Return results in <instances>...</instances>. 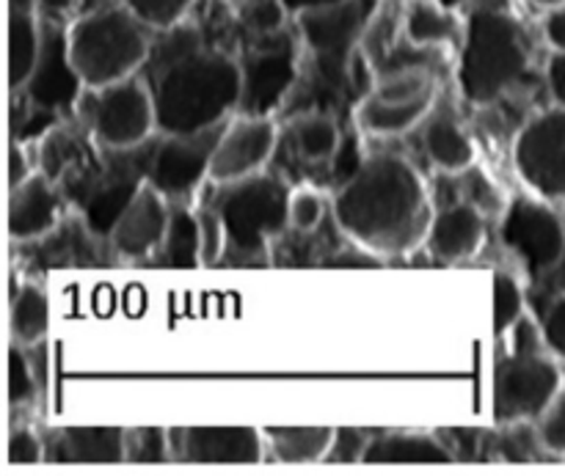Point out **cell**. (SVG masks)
<instances>
[{"mask_svg":"<svg viewBox=\"0 0 565 476\" xmlns=\"http://www.w3.org/2000/svg\"><path fill=\"white\" fill-rule=\"evenodd\" d=\"M563 391V372L550 350L508 353L494 367V422H539Z\"/></svg>","mask_w":565,"mask_h":476,"instance_id":"9c48e42d","label":"cell"},{"mask_svg":"<svg viewBox=\"0 0 565 476\" xmlns=\"http://www.w3.org/2000/svg\"><path fill=\"white\" fill-rule=\"evenodd\" d=\"M436 97H439V91L425 94V97L412 99V102L392 105L364 94L356 102V108H353V125H356L364 136L373 138L406 136L414 127L425 125V119L434 113Z\"/></svg>","mask_w":565,"mask_h":476,"instance_id":"cb8c5ba5","label":"cell"},{"mask_svg":"<svg viewBox=\"0 0 565 476\" xmlns=\"http://www.w3.org/2000/svg\"><path fill=\"white\" fill-rule=\"evenodd\" d=\"M441 3H447V6H452V9H458V6H461L463 0H441Z\"/></svg>","mask_w":565,"mask_h":476,"instance_id":"681fc988","label":"cell"},{"mask_svg":"<svg viewBox=\"0 0 565 476\" xmlns=\"http://www.w3.org/2000/svg\"><path fill=\"white\" fill-rule=\"evenodd\" d=\"M125 457L127 463H169L171 461L169 428H127Z\"/></svg>","mask_w":565,"mask_h":476,"instance_id":"1f68e13d","label":"cell"},{"mask_svg":"<svg viewBox=\"0 0 565 476\" xmlns=\"http://www.w3.org/2000/svg\"><path fill=\"white\" fill-rule=\"evenodd\" d=\"M241 64V105L243 116H276L287 108V99L301 80V36L298 28H281L274 33L241 31L237 47Z\"/></svg>","mask_w":565,"mask_h":476,"instance_id":"52a82bcc","label":"cell"},{"mask_svg":"<svg viewBox=\"0 0 565 476\" xmlns=\"http://www.w3.org/2000/svg\"><path fill=\"white\" fill-rule=\"evenodd\" d=\"M127 428H53L44 435V463H127Z\"/></svg>","mask_w":565,"mask_h":476,"instance_id":"ffe728a7","label":"cell"},{"mask_svg":"<svg viewBox=\"0 0 565 476\" xmlns=\"http://www.w3.org/2000/svg\"><path fill=\"white\" fill-rule=\"evenodd\" d=\"M456 461L445 439L434 433H408V430H386L370 435L364 450V466H447Z\"/></svg>","mask_w":565,"mask_h":476,"instance_id":"44dd1931","label":"cell"},{"mask_svg":"<svg viewBox=\"0 0 565 476\" xmlns=\"http://www.w3.org/2000/svg\"><path fill=\"white\" fill-rule=\"evenodd\" d=\"M279 147V125L274 116L235 113L224 125L210 163V182H235L268 169Z\"/></svg>","mask_w":565,"mask_h":476,"instance_id":"5bb4252c","label":"cell"},{"mask_svg":"<svg viewBox=\"0 0 565 476\" xmlns=\"http://www.w3.org/2000/svg\"><path fill=\"white\" fill-rule=\"evenodd\" d=\"M320 268H331V270H375V268H384V259L375 257L373 251H367V248L356 246V242H351V246L340 248V251H334L331 257H326L323 262H320Z\"/></svg>","mask_w":565,"mask_h":476,"instance_id":"60d3db41","label":"cell"},{"mask_svg":"<svg viewBox=\"0 0 565 476\" xmlns=\"http://www.w3.org/2000/svg\"><path fill=\"white\" fill-rule=\"evenodd\" d=\"M171 220V202L158 191L154 185H143L136 193L125 213L116 220L114 231H110L108 242L121 259H141L154 257V251L163 242L166 231H169Z\"/></svg>","mask_w":565,"mask_h":476,"instance_id":"ac0fdd59","label":"cell"},{"mask_svg":"<svg viewBox=\"0 0 565 476\" xmlns=\"http://www.w3.org/2000/svg\"><path fill=\"white\" fill-rule=\"evenodd\" d=\"M530 39L505 6L478 3L467 14L463 44L458 50V91L469 105H494L530 72Z\"/></svg>","mask_w":565,"mask_h":476,"instance_id":"3957f363","label":"cell"},{"mask_svg":"<svg viewBox=\"0 0 565 476\" xmlns=\"http://www.w3.org/2000/svg\"><path fill=\"white\" fill-rule=\"evenodd\" d=\"M546 88L552 94V102L565 108V50H552L546 61Z\"/></svg>","mask_w":565,"mask_h":476,"instance_id":"ee69618b","label":"cell"},{"mask_svg":"<svg viewBox=\"0 0 565 476\" xmlns=\"http://www.w3.org/2000/svg\"><path fill=\"white\" fill-rule=\"evenodd\" d=\"M138 75L149 86L158 132H199L226 125L241 105V64L193 22L154 31Z\"/></svg>","mask_w":565,"mask_h":476,"instance_id":"6da1fadb","label":"cell"},{"mask_svg":"<svg viewBox=\"0 0 565 476\" xmlns=\"http://www.w3.org/2000/svg\"><path fill=\"white\" fill-rule=\"evenodd\" d=\"M467 17L441 0H403V36L419 50H461Z\"/></svg>","mask_w":565,"mask_h":476,"instance_id":"7402d4cb","label":"cell"},{"mask_svg":"<svg viewBox=\"0 0 565 476\" xmlns=\"http://www.w3.org/2000/svg\"><path fill=\"white\" fill-rule=\"evenodd\" d=\"M154 31L125 3H105L75 17L66 28V47L86 86H108L141 72Z\"/></svg>","mask_w":565,"mask_h":476,"instance_id":"8992f818","label":"cell"},{"mask_svg":"<svg viewBox=\"0 0 565 476\" xmlns=\"http://www.w3.org/2000/svg\"><path fill=\"white\" fill-rule=\"evenodd\" d=\"M75 121L103 149H132L158 132V116L141 75L86 86L75 108Z\"/></svg>","mask_w":565,"mask_h":476,"instance_id":"ba28073f","label":"cell"},{"mask_svg":"<svg viewBox=\"0 0 565 476\" xmlns=\"http://www.w3.org/2000/svg\"><path fill=\"white\" fill-rule=\"evenodd\" d=\"M44 22V44L39 64L33 69L31 80L20 88L25 99L36 108L53 110L58 116H75L77 99L86 91V83L77 75L75 64L66 47V25L64 22Z\"/></svg>","mask_w":565,"mask_h":476,"instance_id":"9a60e30c","label":"cell"},{"mask_svg":"<svg viewBox=\"0 0 565 476\" xmlns=\"http://www.w3.org/2000/svg\"><path fill=\"white\" fill-rule=\"evenodd\" d=\"M47 461L44 435L31 428H11L6 435V463L9 466H39Z\"/></svg>","mask_w":565,"mask_h":476,"instance_id":"74e56055","label":"cell"},{"mask_svg":"<svg viewBox=\"0 0 565 476\" xmlns=\"http://www.w3.org/2000/svg\"><path fill=\"white\" fill-rule=\"evenodd\" d=\"M147 160L149 141L132 149H108L99 174L72 198L70 207L99 240H108L127 204L147 185Z\"/></svg>","mask_w":565,"mask_h":476,"instance_id":"30bf717a","label":"cell"},{"mask_svg":"<svg viewBox=\"0 0 565 476\" xmlns=\"http://www.w3.org/2000/svg\"><path fill=\"white\" fill-rule=\"evenodd\" d=\"M541 33H544L550 50H565V0L546 9L544 20H541Z\"/></svg>","mask_w":565,"mask_h":476,"instance_id":"7bdbcfd3","label":"cell"},{"mask_svg":"<svg viewBox=\"0 0 565 476\" xmlns=\"http://www.w3.org/2000/svg\"><path fill=\"white\" fill-rule=\"evenodd\" d=\"M226 229V253L243 268H265L270 242L290 226V187L285 180L259 171L235 182H210L202 193Z\"/></svg>","mask_w":565,"mask_h":476,"instance_id":"5b68a950","label":"cell"},{"mask_svg":"<svg viewBox=\"0 0 565 476\" xmlns=\"http://www.w3.org/2000/svg\"><path fill=\"white\" fill-rule=\"evenodd\" d=\"M268 455L279 463L303 466L329 457L334 428H265Z\"/></svg>","mask_w":565,"mask_h":476,"instance_id":"83f0119b","label":"cell"},{"mask_svg":"<svg viewBox=\"0 0 565 476\" xmlns=\"http://www.w3.org/2000/svg\"><path fill=\"white\" fill-rule=\"evenodd\" d=\"M370 444V435L356 428H334V441L326 461L329 463H362L364 450Z\"/></svg>","mask_w":565,"mask_h":476,"instance_id":"ab89813d","label":"cell"},{"mask_svg":"<svg viewBox=\"0 0 565 476\" xmlns=\"http://www.w3.org/2000/svg\"><path fill=\"white\" fill-rule=\"evenodd\" d=\"M226 3H241V0H226Z\"/></svg>","mask_w":565,"mask_h":476,"instance_id":"f907efd6","label":"cell"},{"mask_svg":"<svg viewBox=\"0 0 565 476\" xmlns=\"http://www.w3.org/2000/svg\"><path fill=\"white\" fill-rule=\"evenodd\" d=\"M33 174H36V169L31 163V154H28V143L9 138V187L22 185Z\"/></svg>","mask_w":565,"mask_h":476,"instance_id":"b9f144b4","label":"cell"},{"mask_svg":"<svg viewBox=\"0 0 565 476\" xmlns=\"http://www.w3.org/2000/svg\"><path fill=\"white\" fill-rule=\"evenodd\" d=\"M281 3L287 6V11H290L292 17H298V14H301V11H309V9H320V6L340 3V0H281Z\"/></svg>","mask_w":565,"mask_h":476,"instance_id":"bcb514c9","label":"cell"},{"mask_svg":"<svg viewBox=\"0 0 565 476\" xmlns=\"http://www.w3.org/2000/svg\"><path fill=\"white\" fill-rule=\"evenodd\" d=\"M500 240L530 275H546L565 259V229L546 204L513 198L502 209Z\"/></svg>","mask_w":565,"mask_h":476,"instance_id":"4fadbf2b","label":"cell"},{"mask_svg":"<svg viewBox=\"0 0 565 476\" xmlns=\"http://www.w3.org/2000/svg\"><path fill=\"white\" fill-rule=\"evenodd\" d=\"M513 165L530 191L546 202H565V108L552 105L519 130Z\"/></svg>","mask_w":565,"mask_h":476,"instance_id":"7c38bea8","label":"cell"},{"mask_svg":"<svg viewBox=\"0 0 565 476\" xmlns=\"http://www.w3.org/2000/svg\"><path fill=\"white\" fill-rule=\"evenodd\" d=\"M329 213V198L320 187L315 185H301L290 191V229L309 235V231L318 229L326 220Z\"/></svg>","mask_w":565,"mask_h":476,"instance_id":"836d02e7","label":"cell"},{"mask_svg":"<svg viewBox=\"0 0 565 476\" xmlns=\"http://www.w3.org/2000/svg\"><path fill=\"white\" fill-rule=\"evenodd\" d=\"M171 461L213 466H257L268 455L257 428H169Z\"/></svg>","mask_w":565,"mask_h":476,"instance_id":"2e32d148","label":"cell"},{"mask_svg":"<svg viewBox=\"0 0 565 476\" xmlns=\"http://www.w3.org/2000/svg\"><path fill=\"white\" fill-rule=\"evenodd\" d=\"M224 125L199 132H154L149 138L147 182L169 202H185L210 182V163Z\"/></svg>","mask_w":565,"mask_h":476,"instance_id":"8fae6325","label":"cell"},{"mask_svg":"<svg viewBox=\"0 0 565 476\" xmlns=\"http://www.w3.org/2000/svg\"><path fill=\"white\" fill-rule=\"evenodd\" d=\"M379 9L381 0H340L296 17L303 50L301 75H309L307 94L329 99V113H334L340 99H353L364 33Z\"/></svg>","mask_w":565,"mask_h":476,"instance_id":"277c9868","label":"cell"},{"mask_svg":"<svg viewBox=\"0 0 565 476\" xmlns=\"http://www.w3.org/2000/svg\"><path fill=\"white\" fill-rule=\"evenodd\" d=\"M50 301L39 284H22L11 290L9 301V334L11 342L22 347H36L47 336Z\"/></svg>","mask_w":565,"mask_h":476,"instance_id":"f1b7e54d","label":"cell"},{"mask_svg":"<svg viewBox=\"0 0 565 476\" xmlns=\"http://www.w3.org/2000/svg\"><path fill=\"white\" fill-rule=\"evenodd\" d=\"M28 347L9 342V408H25L36 400L39 380L33 372L31 361H28Z\"/></svg>","mask_w":565,"mask_h":476,"instance_id":"e575fe53","label":"cell"},{"mask_svg":"<svg viewBox=\"0 0 565 476\" xmlns=\"http://www.w3.org/2000/svg\"><path fill=\"white\" fill-rule=\"evenodd\" d=\"M486 246V213L472 202H456L439 209L430 220L425 248L439 262L458 264L478 257Z\"/></svg>","mask_w":565,"mask_h":476,"instance_id":"d6986e66","label":"cell"},{"mask_svg":"<svg viewBox=\"0 0 565 476\" xmlns=\"http://www.w3.org/2000/svg\"><path fill=\"white\" fill-rule=\"evenodd\" d=\"M290 132L303 163H326L340 154L342 127L329 110H301L292 116Z\"/></svg>","mask_w":565,"mask_h":476,"instance_id":"4316f807","label":"cell"},{"mask_svg":"<svg viewBox=\"0 0 565 476\" xmlns=\"http://www.w3.org/2000/svg\"><path fill=\"white\" fill-rule=\"evenodd\" d=\"M331 215L348 240L386 262L425 246L436 209L423 174L401 154L379 152L337 187Z\"/></svg>","mask_w":565,"mask_h":476,"instance_id":"7a4b0ae2","label":"cell"},{"mask_svg":"<svg viewBox=\"0 0 565 476\" xmlns=\"http://www.w3.org/2000/svg\"><path fill=\"white\" fill-rule=\"evenodd\" d=\"M44 44V22L33 6H9V91L31 80Z\"/></svg>","mask_w":565,"mask_h":476,"instance_id":"d4e9b609","label":"cell"},{"mask_svg":"<svg viewBox=\"0 0 565 476\" xmlns=\"http://www.w3.org/2000/svg\"><path fill=\"white\" fill-rule=\"evenodd\" d=\"M539 323L541 334H544L546 350L565 361V292H561V295L546 306V312L541 314Z\"/></svg>","mask_w":565,"mask_h":476,"instance_id":"f35d334b","label":"cell"},{"mask_svg":"<svg viewBox=\"0 0 565 476\" xmlns=\"http://www.w3.org/2000/svg\"><path fill=\"white\" fill-rule=\"evenodd\" d=\"M522 317H527V292L524 284L519 281V275L500 270L494 275V336L502 339L508 336V331L519 323Z\"/></svg>","mask_w":565,"mask_h":476,"instance_id":"f546056e","label":"cell"},{"mask_svg":"<svg viewBox=\"0 0 565 476\" xmlns=\"http://www.w3.org/2000/svg\"><path fill=\"white\" fill-rule=\"evenodd\" d=\"M425 154L441 174H467L478 163V147L472 136L461 127L452 110L434 108V113L425 119Z\"/></svg>","mask_w":565,"mask_h":476,"instance_id":"603a6c76","label":"cell"},{"mask_svg":"<svg viewBox=\"0 0 565 476\" xmlns=\"http://www.w3.org/2000/svg\"><path fill=\"white\" fill-rule=\"evenodd\" d=\"M9 6H33V0H9Z\"/></svg>","mask_w":565,"mask_h":476,"instance_id":"c3c4849f","label":"cell"},{"mask_svg":"<svg viewBox=\"0 0 565 476\" xmlns=\"http://www.w3.org/2000/svg\"><path fill=\"white\" fill-rule=\"evenodd\" d=\"M77 6H81V0H33V9L39 11V17L50 22H64Z\"/></svg>","mask_w":565,"mask_h":476,"instance_id":"f6af8a7d","label":"cell"},{"mask_svg":"<svg viewBox=\"0 0 565 476\" xmlns=\"http://www.w3.org/2000/svg\"><path fill=\"white\" fill-rule=\"evenodd\" d=\"M539 446L555 457H565V386L561 394L552 400V405L535 422Z\"/></svg>","mask_w":565,"mask_h":476,"instance_id":"8d00e7d4","label":"cell"},{"mask_svg":"<svg viewBox=\"0 0 565 476\" xmlns=\"http://www.w3.org/2000/svg\"><path fill=\"white\" fill-rule=\"evenodd\" d=\"M70 209L64 191L44 171L28 176L22 185L9 187V213L6 226L14 242H39L53 235Z\"/></svg>","mask_w":565,"mask_h":476,"instance_id":"e0dca14e","label":"cell"},{"mask_svg":"<svg viewBox=\"0 0 565 476\" xmlns=\"http://www.w3.org/2000/svg\"><path fill=\"white\" fill-rule=\"evenodd\" d=\"M530 3H535V6H541V9H552V6H557V3H563V0H530Z\"/></svg>","mask_w":565,"mask_h":476,"instance_id":"7dc6e473","label":"cell"},{"mask_svg":"<svg viewBox=\"0 0 565 476\" xmlns=\"http://www.w3.org/2000/svg\"><path fill=\"white\" fill-rule=\"evenodd\" d=\"M199 231H202V268H213L226 257V229L221 215L215 213L213 204L199 196L196 202Z\"/></svg>","mask_w":565,"mask_h":476,"instance_id":"d590c367","label":"cell"},{"mask_svg":"<svg viewBox=\"0 0 565 476\" xmlns=\"http://www.w3.org/2000/svg\"><path fill=\"white\" fill-rule=\"evenodd\" d=\"M152 262L158 268L171 270H196L202 268V231H199L196 207L188 204H171L169 231L154 251Z\"/></svg>","mask_w":565,"mask_h":476,"instance_id":"484cf974","label":"cell"},{"mask_svg":"<svg viewBox=\"0 0 565 476\" xmlns=\"http://www.w3.org/2000/svg\"><path fill=\"white\" fill-rule=\"evenodd\" d=\"M121 3L152 31H169L188 20L196 0H121Z\"/></svg>","mask_w":565,"mask_h":476,"instance_id":"d6a6232c","label":"cell"},{"mask_svg":"<svg viewBox=\"0 0 565 476\" xmlns=\"http://www.w3.org/2000/svg\"><path fill=\"white\" fill-rule=\"evenodd\" d=\"M292 20L281 0H241L237 9V28L246 33H274L290 28Z\"/></svg>","mask_w":565,"mask_h":476,"instance_id":"4dcf8cb0","label":"cell"}]
</instances>
